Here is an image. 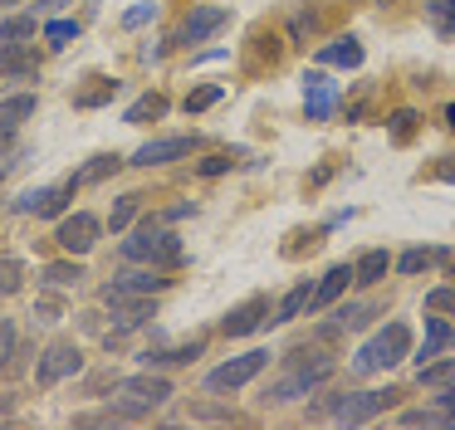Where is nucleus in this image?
<instances>
[{
	"mask_svg": "<svg viewBox=\"0 0 455 430\" xmlns=\"http://www.w3.org/2000/svg\"><path fill=\"white\" fill-rule=\"evenodd\" d=\"M113 308V322L118 328H142V322L152 318V293H113V299H103Z\"/></svg>",
	"mask_w": 455,
	"mask_h": 430,
	"instance_id": "2eb2a0df",
	"label": "nucleus"
},
{
	"mask_svg": "<svg viewBox=\"0 0 455 430\" xmlns=\"http://www.w3.org/2000/svg\"><path fill=\"white\" fill-rule=\"evenodd\" d=\"M15 357V322L11 318H0V367Z\"/></svg>",
	"mask_w": 455,
	"mask_h": 430,
	"instance_id": "58836bf2",
	"label": "nucleus"
},
{
	"mask_svg": "<svg viewBox=\"0 0 455 430\" xmlns=\"http://www.w3.org/2000/svg\"><path fill=\"white\" fill-rule=\"evenodd\" d=\"M220 98H226V88H220V84H201L196 93H187V113H206V108H216Z\"/></svg>",
	"mask_w": 455,
	"mask_h": 430,
	"instance_id": "473e14b6",
	"label": "nucleus"
},
{
	"mask_svg": "<svg viewBox=\"0 0 455 430\" xmlns=\"http://www.w3.org/2000/svg\"><path fill=\"white\" fill-rule=\"evenodd\" d=\"M201 347H206L201 338H196V342H187V347H167V352H152V347H148V352H142V367L152 371V367H172V362H191Z\"/></svg>",
	"mask_w": 455,
	"mask_h": 430,
	"instance_id": "a878e982",
	"label": "nucleus"
},
{
	"mask_svg": "<svg viewBox=\"0 0 455 430\" xmlns=\"http://www.w3.org/2000/svg\"><path fill=\"white\" fill-rule=\"evenodd\" d=\"M162 113H167V98H162V93H142L138 103L123 113V123H157Z\"/></svg>",
	"mask_w": 455,
	"mask_h": 430,
	"instance_id": "bb28decb",
	"label": "nucleus"
},
{
	"mask_svg": "<svg viewBox=\"0 0 455 430\" xmlns=\"http://www.w3.org/2000/svg\"><path fill=\"white\" fill-rule=\"evenodd\" d=\"M35 117V93H11L0 98V137H11L20 123H30Z\"/></svg>",
	"mask_w": 455,
	"mask_h": 430,
	"instance_id": "6ab92c4d",
	"label": "nucleus"
},
{
	"mask_svg": "<svg viewBox=\"0 0 455 430\" xmlns=\"http://www.w3.org/2000/svg\"><path fill=\"white\" fill-rule=\"evenodd\" d=\"M5 5H20V0H0V10H5Z\"/></svg>",
	"mask_w": 455,
	"mask_h": 430,
	"instance_id": "de8ad7c7",
	"label": "nucleus"
},
{
	"mask_svg": "<svg viewBox=\"0 0 455 430\" xmlns=\"http://www.w3.org/2000/svg\"><path fill=\"white\" fill-rule=\"evenodd\" d=\"M230 166V156H211V162H201V176H220Z\"/></svg>",
	"mask_w": 455,
	"mask_h": 430,
	"instance_id": "37998d69",
	"label": "nucleus"
},
{
	"mask_svg": "<svg viewBox=\"0 0 455 430\" xmlns=\"http://www.w3.org/2000/svg\"><path fill=\"white\" fill-rule=\"evenodd\" d=\"M74 186H79V181H64V186H35V191H25L15 205H20V211H30V215H64V205H69Z\"/></svg>",
	"mask_w": 455,
	"mask_h": 430,
	"instance_id": "ddd939ff",
	"label": "nucleus"
},
{
	"mask_svg": "<svg viewBox=\"0 0 455 430\" xmlns=\"http://www.w3.org/2000/svg\"><path fill=\"white\" fill-rule=\"evenodd\" d=\"M441 259H451V250H421V244H416V250L396 254V259H392V269H396V274H406V279H411V274L431 269V264H441Z\"/></svg>",
	"mask_w": 455,
	"mask_h": 430,
	"instance_id": "5701e85b",
	"label": "nucleus"
},
{
	"mask_svg": "<svg viewBox=\"0 0 455 430\" xmlns=\"http://www.w3.org/2000/svg\"><path fill=\"white\" fill-rule=\"evenodd\" d=\"M445 381H455V357H431L421 367V386H445Z\"/></svg>",
	"mask_w": 455,
	"mask_h": 430,
	"instance_id": "c756f323",
	"label": "nucleus"
},
{
	"mask_svg": "<svg viewBox=\"0 0 455 430\" xmlns=\"http://www.w3.org/2000/svg\"><path fill=\"white\" fill-rule=\"evenodd\" d=\"M123 259L128 264H172V259H181V244L172 230L148 220L142 230H132V240H123Z\"/></svg>",
	"mask_w": 455,
	"mask_h": 430,
	"instance_id": "39448f33",
	"label": "nucleus"
},
{
	"mask_svg": "<svg viewBox=\"0 0 455 430\" xmlns=\"http://www.w3.org/2000/svg\"><path fill=\"white\" fill-rule=\"evenodd\" d=\"M308 35H318V15L314 10H299L294 15V39H308Z\"/></svg>",
	"mask_w": 455,
	"mask_h": 430,
	"instance_id": "a19ab883",
	"label": "nucleus"
},
{
	"mask_svg": "<svg viewBox=\"0 0 455 430\" xmlns=\"http://www.w3.org/2000/svg\"><path fill=\"white\" fill-rule=\"evenodd\" d=\"M338 357H328L323 347H299L284 357V377H275L265 386V406H289V401H304L314 396L323 381H333Z\"/></svg>",
	"mask_w": 455,
	"mask_h": 430,
	"instance_id": "f257e3e1",
	"label": "nucleus"
},
{
	"mask_svg": "<svg viewBox=\"0 0 455 430\" xmlns=\"http://www.w3.org/2000/svg\"><path fill=\"white\" fill-rule=\"evenodd\" d=\"M455 347V328L445 322V313H431L426 318V342H421V352H416V367H426L431 357H441V352H451Z\"/></svg>",
	"mask_w": 455,
	"mask_h": 430,
	"instance_id": "dca6fc26",
	"label": "nucleus"
},
{
	"mask_svg": "<svg viewBox=\"0 0 455 430\" xmlns=\"http://www.w3.org/2000/svg\"><path fill=\"white\" fill-rule=\"evenodd\" d=\"M396 401V391H347V396H323L318 406L328 410L333 420H343V426H367L372 416H382L387 406Z\"/></svg>",
	"mask_w": 455,
	"mask_h": 430,
	"instance_id": "20e7f679",
	"label": "nucleus"
},
{
	"mask_svg": "<svg viewBox=\"0 0 455 430\" xmlns=\"http://www.w3.org/2000/svg\"><path fill=\"white\" fill-rule=\"evenodd\" d=\"M230 25V10L226 5H191V15L181 20V29L172 35V44H206L211 35H220V29Z\"/></svg>",
	"mask_w": 455,
	"mask_h": 430,
	"instance_id": "0eeeda50",
	"label": "nucleus"
},
{
	"mask_svg": "<svg viewBox=\"0 0 455 430\" xmlns=\"http://www.w3.org/2000/svg\"><path fill=\"white\" fill-rule=\"evenodd\" d=\"M79 367H84V352L74 347V342H50L40 367H35V381H40V386H60V381L74 377Z\"/></svg>",
	"mask_w": 455,
	"mask_h": 430,
	"instance_id": "6e6552de",
	"label": "nucleus"
},
{
	"mask_svg": "<svg viewBox=\"0 0 455 430\" xmlns=\"http://www.w3.org/2000/svg\"><path fill=\"white\" fill-rule=\"evenodd\" d=\"M99 235H103V220H99V215L74 211L69 220L60 225V235H54V240H60V250H64V254H89L93 244H99Z\"/></svg>",
	"mask_w": 455,
	"mask_h": 430,
	"instance_id": "1a4fd4ad",
	"label": "nucleus"
},
{
	"mask_svg": "<svg viewBox=\"0 0 455 430\" xmlns=\"http://www.w3.org/2000/svg\"><path fill=\"white\" fill-rule=\"evenodd\" d=\"M387 123H392V137H396V142H406V137H411V127L421 123V117H416L411 108H396V113L387 117Z\"/></svg>",
	"mask_w": 455,
	"mask_h": 430,
	"instance_id": "e433bc0d",
	"label": "nucleus"
},
{
	"mask_svg": "<svg viewBox=\"0 0 455 430\" xmlns=\"http://www.w3.org/2000/svg\"><path fill=\"white\" fill-rule=\"evenodd\" d=\"M118 162H123V156H93V166H84V171L74 176V181H79V186H84V181H103V176H108Z\"/></svg>",
	"mask_w": 455,
	"mask_h": 430,
	"instance_id": "c9c22d12",
	"label": "nucleus"
},
{
	"mask_svg": "<svg viewBox=\"0 0 455 430\" xmlns=\"http://www.w3.org/2000/svg\"><path fill=\"white\" fill-rule=\"evenodd\" d=\"M411 357V328L406 322H387V328H377L372 338L357 347L353 357V371L357 377H377V371H392L396 362Z\"/></svg>",
	"mask_w": 455,
	"mask_h": 430,
	"instance_id": "f03ea898",
	"label": "nucleus"
},
{
	"mask_svg": "<svg viewBox=\"0 0 455 430\" xmlns=\"http://www.w3.org/2000/svg\"><path fill=\"white\" fill-rule=\"evenodd\" d=\"M172 396V381L167 377H128L113 396V420H138V416H152L162 401Z\"/></svg>",
	"mask_w": 455,
	"mask_h": 430,
	"instance_id": "7ed1b4c3",
	"label": "nucleus"
},
{
	"mask_svg": "<svg viewBox=\"0 0 455 430\" xmlns=\"http://www.w3.org/2000/svg\"><path fill=\"white\" fill-rule=\"evenodd\" d=\"M308 299H314V283H294V289H289L284 293V299H279V308L275 313H269V322H275V328H279V322H294V318H304V313H308Z\"/></svg>",
	"mask_w": 455,
	"mask_h": 430,
	"instance_id": "412c9836",
	"label": "nucleus"
},
{
	"mask_svg": "<svg viewBox=\"0 0 455 430\" xmlns=\"http://www.w3.org/2000/svg\"><path fill=\"white\" fill-rule=\"evenodd\" d=\"M347 283H353V264H333V269H328L323 279L314 283V299H308V313H323V308H333V303L347 293Z\"/></svg>",
	"mask_w": 455,
	"mask_h": 430,
	"instance_id": "4468645a",
	"label": "nucleus"
},
{
	"mask_svg": "<svg viewBox=\"0 0 455 430\" xmlns=\"http://www.w3.org/2000/svg\"><path fill=\"white\" fill-rule=\"evenodd\" d=\"M318 64H333V68H363V44L357 35H338L318 49Z\"/></svg>",
	"mask_w": 455,
	"mask_h": 430,
	"instance_id": "f3484780",
	"label": "nucleus"
},
{
	"mask_svg": "<svg viewBox=\"0 0 455 430\" xmlns=\"http://www.w3.org/2000/svg\"><path fill=\"white\" fill-rule=\"evenodd\" d=\"M441 176H445V181H455V162H451V166H441Z\"/></svg>",
	"mask_w": 455,
	"mask_h": 430,
	"instance_id": "49530a36",
	"label": "nucleus"
},
{
	"mask_svg": "<svg viewBox=\"0 0 455 430\" xmlns=\"http://www.w3.org/2000/svg\"><path fill=\"white\" fill-rule=\"evenodd\" d=\"M79 279H89V274H84V264L74 259V254L60 264H44V283H54V289H74Z\"/></svg>",
	"mask_w": 455,
	"mask_h": 430,
	"instance_id": "393cba45",
	"label": "nucleus"
},
{
	"mask_svg": "<svg viewBox=\"0 0 455 430\" xmlns=\"http://www.w3.org/2000/svg\"><path fill=\"white\" fill-rule=\"evenodd\" d=\"M74 35H79L74 20H50V25H44V39H50V44H69Z\"/></svg>",
	"mask_w": 455,
	"mask_h": 430,
	"instance_id": "4c0bfd02",
	"label": "nucleus"
},
{
	"mask_svg": "<svg viewBox=\"0 0 455 430\" xmlns=\"http://www.w3.org/2000/svg\"><path fill=\"white\" fill-rule=\"evenodd\" d=\"M338 108V84L323 74V68H314V74H304V113L308 123H328Z\"/></svg>",
	"mask_w": 455,
	"mask_h": 430,
	"instance_id": "9b49d317",
	"label": "nucleus"
},
{
	"mask_svg": "<svg viewBox=\"0 0 455 430\" xmlns=\"http://www.w3.org/2000/svg\"><path fill=\"white\" fill-rule=\"evenodd\" d=\"M435 406H441V410H445V416H451V420H455V381H445V386H441V391H435Z\"/></svg>",
	"mask_w": 455,
	"mask_h": 430,
	"instance_id": "79ce46f5",
	"label": "nucleus"
},
{
	"mask_svg": "<svg viewBox=\"0 0 455 430\" xmlns=\"http://www.w3.org/2000/svg\"><path fill=\"white\" fill-rule=\"evenodd\" d=\"M445 127L455 132V103H445Z\"/></svg>",
	"mask_w": 455,
	"mask_h": 430,
	"instance_id": "a18cd8bd",
	"label": "nucleus"
},
{
	"mask_svg": "<svg viewBox=\"0 0 455 430\" xmlns=\"http://www.w3.org/2000/svg\"><path fill=\"white\" fill-rule=\"evenodd\" d=\"M20 39H35V15H11L0 25V44H20Z\"/></svg>",
	"mask_w": 455,
	"mask_h": 430,
	"instance_id": "7c9ffc66",
	"label": "nucleus"
},
{
	"mask_svg": "<svg viewBox=\"0 0 455 430\" xmlns=\"http://www.w3.org/2000/svg\"><path fill=\"white\" fill-rule=\"evenodd\" d=\"M152 15H157V5H152V0H142V5H132L128 15H123V25H128V29H138V25H148Z\"/></svg>",
	"mask_w": 455,
	"mask_h": 430,
	"instance_id": "ea45409f",
	"label": "nucleus"
},
{
	"mask_svg": "<svg viewBox=\"0 0 455 430\" xmlns=\"http://www.w3.org/2000/svg\"><path fill=\"white\" fill-rule=\"evenodd\" d=\"M265 367H269V352L265 347L240 352V357H230V362H220V367L206 371V391H240V386H250Z\"/></svg>",
	"mask_w": 455,
	"mask_h": 430,
	"instance_id": "423d86ee",
	"label": "nucleus"
},
{
	"mask_svg": "<svg viewBox=\"0 0 455 430\" xmlns=\"http://www.w3.org/2000/svg\"><path fill=\"white\" fill-rule=\"evenodd\" d=\"M402 426H451V416H445L441 406H416V410H402Z\"/></svg>",
	"mask_w": 455,
	"mask_h": 430,
	"instance_id": "2f4dec72",
	"label": "nucleus"
},
{
	"mask_svg": "<svg viewBox=\"0 0 455 430\" xmlns=\"http://www.w3.org/2000/svg\"><path fill=\"white\" fill-rule=\"evenodd\" d=\"M426 313H445V318H455V283L426 293Z\"/></svg>",
	"mask_w": 455,
	"mask_h": 430,
	"instance_id": "f704fd0d",
	"label": "nucleus"
},
{
	"mask_svg": "<svg viewBox=\"0 0 455 430\" xmlns=\"http://www.w3.org/2000/svg\"><path fill=\"white\" fill-rule=\"evenodd\" d=\"M35 44H0V74L5 78H30L35 74Z\"/></svg>",
	"mask_w": 455,
	"mask_h": 430,
	"instance_id": "aec40b11",
	"label": "nucleus"
},
{
	"mask_svg": "<svg viewBox=\"0 0 455 430\" xmlns=\"http://www.w3.org/2000/svg\"><path fill=\"white\" fill-rule=\"evenodd\" d=\"M138 201H142V195H118V205H113V215H108L113 235H123V230L132 225V215H138Z\"/></svg>",
	"mask_w": 455,
	"mask_h": 430,
	"instance_id": "72a5a7b5",
	"label": "nucleus"
},
{
	"mask_svg": "<svg viewBox=\"0 0 455 430\" xmlns=\"http://www.w3.org/2000/svg\"><path fill=\"white\" fill-rule=\"evenodd\" d=\"M60 5H69V0H35V10H60Z\"/></svg>",
	"mask_w": 455,
	"mask_h": 430,
	"instance_id": "c03bdc74",
	"label": "nucleus"
},
{
	"mask_svg": "<svg viewBox=\"0 0 455 430\" xmlns=\"http://www.w3.org/2000/svg\"><path fill=\"white\" fill-rule=\"evenodd\" d=\"M392 274V254L387 250H367L363 259L353 264V283H382Z\"/></svg>",
	"mask_w": 455,
	"mask_h": 430,
	"instance_id": "4be33fe9",
	"label": "nucleus"
},
{
	"mask_svg": "<svg viewBox=\"0 0 455 430\" xmlns=\"http://www.w3.org/2000/svg\"><path fill=\"white\" fill-rule=\"evenodd\" d=\"M372 313H382V303H377V299H367V303H343V308H338V328H343V332H357V328H367V322H372Z\"/></svg>",
	"mask_w": 455,
	"mask_h": 430,
	"instance_id": "b1692460",
	"label": "nucleus"
},
{
	"mask_svg": "<svg viewBox=\"0 0 455 430\" xmlns=\"http://www.w3.org/2000/svg\"><path fill=\"white\" fill-rule=\"evenodd\" d=\"M162 283H167V279H162V274L148 264V269H128V274H118V279H113L108 289H103V299H113V293H157Z\"/></svg>",
	"mask_w": 455,
	"mask_h": 430,
	"instance_id": "a211bd4d",
	"label": "nucleus"
},
{
	"mask_svg": "<svg viewBox=\"0 0 455 430\" xmlns=\"http://www.w3.org/2000/svg\"><path fill=\"white\" fill-rule=\"evenodd\" d=\"M269 322V299H245V303H235V308L226 313V318H220V332H226V338H245V332H255V328H265Z\"/></svg>",
	"mask_w": 455,
	"mask_h": 430,
	"instance_id": "f8f14e48",
	"label": "nucleus"
},
{
	"mask_svg": "<svg viewBox=\"0 0 455 430\" xmlns=\"http://www.w3.org/2000/svg\"><path fill=\"white\" fill-rule=\"evenodd\" d=\"M426 20L435 35H455V0H426Z\"/></svg>",
	"mask_w": 455,
	"mask_h": 430,
	"instance_id": "c85d7f7f",
	"label": "nucleus"
},
{
	"mask_svg": "<svg viewBox=\"0 0 455 430\" xmlns=\"http://www.w3.org/2000/svg\"><path fill=\"white\" fill-rule=\"evenodd\" d=\"M201 147V137H157V142H142L138 152H132L128 166H162V162H181V156H191Z\"/></svg>",
	"mask_w": 455,
	"mask_h": 430,
	"instance_id": "9d476101",
	"label": "nucleus"
},
{
	"mask_svg": "<svg viewBox=\"0 0 455 430\" xmlns=\"http://www.w3.org/2000/svg\"><path fill=\"white\" fill-rule=\"evenodd\" d=\"M451 279H455V254H451Z\"/></svg>",
	"mask_w": 455,
	"mask_h": 430,
	"instance_id": "09e8293b",
	"label": "nucleus"
},
{
	"mask_svg": "<svg viewBox=\"0 0 455 430\" xmlns=\"http://www.w3.org/2000/svg\"><path fill=\"white\" fill-rule=\"evenodd\" d=\"M20 289H25V264L11 259V254H0V299H11Z\"/></svg>",
	"mask_w": 455,
	"mask_h": 430,
	"instance_id": "cd10ccee",
	"label": "nucleus"
},
{
	"mask_svg": "<svg viewBox=\"0 0 455 430\" xmlns=\"http://www.w3.org/2000/svg\"><path fill=\"white\" fill-rule=\"evenodd\" d=\"M5 142H11V137H0V152H5Z\"/></svg>",
	"mask_w": 455,
	"mask_h": 430,
	"instance_id": "8fccbe9b",
	"label": "nucleus"
}]
</instances>
